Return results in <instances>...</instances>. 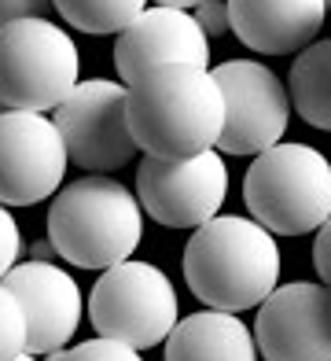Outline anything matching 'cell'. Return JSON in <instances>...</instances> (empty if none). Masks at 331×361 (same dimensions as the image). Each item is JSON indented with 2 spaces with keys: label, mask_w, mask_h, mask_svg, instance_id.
<instances>
[{
  "label": "cell",
  "mask_w": 331,
  "mask_h": 361,
  "mask_svg": "<svg viewBox=\"0 0 331 361\" xmlns=\"http://www.w3.org/2000/svg\"><path fill=\"white\" fill-rule=\"evenodd\" d=\"M243 203L273 236H306L331 218V162L320 147L280 140L254 155Z\"/></svg>",
  "instance_id": "277c9868"
},
{
  "label": "cell",
  "mask_w": 331,
  "mask_h": 361,
  "mask_svg": "<svg viewBox=\"0 0 331 361\" xmlns=\"http://www.w3.org/2000/svg\"><path fill=\"white\" fill-rule=\"evenodd\" d=\"M155 4H166V8H195V4H203V0H155Z\"/></svg>",
  "instance_id": "d4e9b609"
},
{
  "label": "cell",
  "mask_w": 331,
  "mask_h": 361,
  "mask_svg": "<svg viewBox=\"0 0 331 361\" xmlns=\"http://www.w3.org/2000/svg\"><path fill=\"white\" fill-rule=\"evenodd\" d=\"M225 96V129L218 152L261 155L284 140L291 126V92L265 63L228 59L210 71Z\"/></svg>",
  "instance_id": "ba28073f"
},
{
  "label": "cell",
  "mask_w": 331,
  "mask_h": 361,
  "mask_svg": "<svg viewBox=\"0 0 331 361\" xmlns=\"http://www.w3.org/2000/svg\"><path fill=\"white\" fill-rule=\"evenodd\" d=\"M15 361H41V357H37V354H19Z\"/></svg>",
  "instance_id": "484cf974"
},
{
  "label": "cell",
  "mask_w": 331,
  "mask_h": 361,
  "mask_svg": "<svg viewBox=\"0 0 331 361\" xmlns=\"http://www.w3.org/2000/svg\"><path fill=\"white\" fill-rule=\"evenodd\" d=\"M129 129L140 152L155 159H195L213 152L225 129V96L210 71L162 63L129 81Z\"/></svg>",
  "instance_id": "6da1fadb"
},
{
  "label": "cell",
  "mask_w": 331,
  "mask_h": 361,
  "mask_svg": "<svg viewBox=\"0 0 331 361\" xmlns=\"http://www.w3.org/2000/svg\"><path fill=\"white\" fill-rule=\"evenodd\" d=\"M26 343H30L26 310L19 295L0 281V361H15L19 354H26Z\"/></svg>",
  "instance_id": "ac0fdd59"
},
{
  "label": "cell",
  "mask_w": 331,
  "mask_h": 361,
  "mask_svg": "<svg viewBox=\"0 0 331 361\" xmlns=\"http://www.w3.org/2000/svg\"><path fill=\"white\" fill-rule=\"evenodd\" d=\"M313 266H317L320 281L331 288V218L317 228V240H313Z\"/></svg>",
  "instance_id": "603a6c76"
},
{
  "label": "cell",
  "mask_w": 331,
  "mask_h": 361,
  "mask_svg": "<svg viewBox=\"0 0 331 361\" xmlns=\"http://www.w3.org/2000/svg\"><path fill=\"white\" fill-rule=\"evenodd\" d=\"M137 200L147 218L166 228H199L221 214L228 200V166L221 152L195 159L144 155L137 170Z\"/></svg>",
  "instance_id": "9c48e42d"
},
{
  "label": "cell",
  "mask_w": 331,
  "mask_h": 361,
  "mask_svg": "<svg viewBox=\"0 0 331 361\" xmlns=\"http://www.w3.org/2000/svg\"><path fill=\"white\" fill-rule=\"evenodd\" d=\"M125 96H129L125 81L89 78L77 81L74 92L56 107V126L63 133L66 155L81 170L111 173L132 162V155L140 152L129 129Z\"/></svg>",
  "instance_id": "52a82bcc"
},
{
  "label": "cell",
  "mask_w": 331,
  "mask_h": 361,
  "mask_svg": "<svg viewBox=\"0 0 331 361\" xmlns=\"http://www.w3.org/2000/svg\"><path fill=\"white\" fill-rule=\"evenodd\" d=\"M4 284L19 295V302L26 310V354H52L63 350L74 339L81 314H85V299H81L77 281L66 269H59L56 262H19Z\"/></svg>",
  "instance_id": "4fadbf2b"
},
{
  "label": "cell",
  "mask_w": 331,
  "mask_h": 361,
  "mask_svg": "<svg viewBox=\"0 0 331 361\" xmlns=\"http://www.w3.org/2000/svg\"><path fill=\"white\" fill-rule=\"evenodd\" d=\"M162 63H192L210 71V37L185 8H144L114 41V67L125 85Z\"/></svg>",
  "instance_id": "7c38bea8"
},
{
  "label": "cell",
  "mask_w": 331,
  "mask_h": 361,
  "mask_svg": "<svg viewBox=\"0 0 331 361\" xmlns=\"http://www.w3.org/2000/svg\"><path fill=\"white\" fill-rule=\"evenodd\" d=\"M70 155L44 111H0V203L33 207L56 195Z\"/></svg>",
  "instance_id": "30bf717a"
},
{
  "label": "cell",
  "mask_w": 331,
  "mask_h": 361,
  "mask_svg": "<svg viewBox=\"0 0 331 361\" xmlns=\"http://www.w3.org/2000/svg\"><path fill=\"white\" fill-rule=\"evenodd\" d=\"M327 15V0H228L232 34L261 56H287L309 48Z\"/></svg>",
  "instance_id": "5bb4252c"
},
{
  "label": "cell",
  "mask_w": 331,
  "mask_h": 361,
  "mask_svg": "<svg viewBox=\"0 0 331 361\" xmlns=\"http://www.w3.org/2000/svg\"><path fill=\"white\" fill-rule=\"evenodd\" d=\"M89 321L96 336L151 350L180 321V299L173 281L155 262L125 258L99 273L89 295Z\"/></svg>",
  "instance_id": "8992f818"
},
{
  "label": "cell",
  "mask_w": 331,
  "mask_h": 361,
  "mask_svg": "<svg viewBox=\"0 0 331 361\" xmlns=\"http://www.w3.org/2000/svg\"><path fill=\"white\" fill-rule=\"evenodd\" d=\"M48 240L77 269H111L137 255L144 207L137 192L104 173L70 180L48 210Z\"/></svg>",
  "instance_id": "3957f363"
},
{
  "label": "cell",
  "mask_w": 331,
  "mask_h": 361,
  "mask_svg": "<svg viewBox=\"0 0 331 361\" xmlns=\"http://www.w3.org/2000/svg\"><path fill=\"white\" fill-rule=\"evenodd\" d=\"M52 0H0V26L19 23V19H48Z\"/></svg>",
  "instance_id": "7402d4cb"
},
{
  "label": "cell",
  "mask_w": 331,
  "mask_h": 361,
  "mask_svg": "<svg viewBox=\"0 0 331 361\" xmlns=\"http://www.w3.org/2000/svg\"><path fill=\"white\" fill-rule=\"evenodd\" d=\"M291 104L313 129L331 133V37L313 41L291 63Z\"/></svg>",
  "instance_id": "2e32d148"
},
{
  "label": "cell",
  "mask_w": 331,
  "mask_h": 361,
  "mask_svg": "<svg viewBox=\"0 0 331 361\" xmlns=\"http://www.w3.org/2000/svg\"><path fill=\"white\" fill-rule=\"evenodd\" d=\"M180 269L199 302L225 314H243L276 291L284 258L276 236L261 221L218 214L192 233Z\"/></svg>",
  "instance_id": "7a4b0ae2"
},
{
  "label": "cell",
  "mask_w": 331,
  "mask_h": 361,
  "mask_svg": "<svg viewBox=\"0 0 331 361\" xmlns=\"http://www.w3.org/2000/svg\"><path fill=\"white\" fill-rule=\"evenodd\" d=\"M59 361H144V357H140L137 347H129V343L107 339V336H96V339L77 343L74 350H63Z\"/></svg>",
  "instance_id": "d6986e66"
},
{
  "label": "cell",
  "mask_w": 331,
  "mask_h": 361,
  "mask_svg": "<svg viewBox=\"0 0 331 361\" xmlns=\"http://www.w3.org/2000/svg\"><path fill=\"white\" fill-rule=\"evenodd\" d=\"M254 339L265 361H331V288L313 281L276 284L258 306Z\"/></svg>",
  "instance_id": "8fae6325"
},
{
  "label": "cell",
  "mask_w": 331,
  "mask_h": 361,
  "mask_svg": "<svg viewBox=\"0 0 331 361\" xmlns=\"http://www.w3.org/2000/svg\"><path fill=\"white\" fill-rule=\"evenodd\" d=\"M56 255H59V251H56L52 240H37V243L30 247V258H33V262H52Z\"/></svg>",
  "instance_id": "cb8c5ba5"
},
{
  "label": "cell",
  "mask_w": 331,
  "mask_h": 361,
  "mask_svg": "<svg viewBox=\"0 0 331 361\" xmlns=\"http://www.w3.org/2000/svg\"><path fill=\"white\" fill-rule=\"evenodd\" d=\"M56 11L81 34L107 37L122 30L147 8V0H52Z\"/></svg>",
  "instance_id": "e0dca14e"
},
{
  "label": "cell",
  "mask_w": 331,
  "mask_h": 361,
  "mask_svg": "<svg viewBox=\"0 0 331 361\" xmlns=\"http://www.w3.org/2000/svg\"><path fill=\"white\" fill-rule=\"evenodd\" d=\"M254 328L239 314L225 310H199L173 324L166 336V361H258Z\"/></svg>",
  "instance_id": "9a60e30c"
},
{
  "label": "cell",
  "mask_w": 331,
  "mask_h": 361,
  "mask_svg": "<svg viewBox=\"0 0 331 361\" xmlns=\"http://www.w3.org/2000/svg\"><path fill=\"white\" fill-rule=\"evenodd\" d=\"M327 4H331V0H327Z\"/></svg>",
  "instance_id": "83f0119b"
},
{
  "label": "cell",
  "mask_w": 331,
  "mask_h": 361,
  "mask_svg": "<svg viewBox=\"0 0 331 361\" xmlns=\"http://www.w3.org/2000/svg\"><path fill=\"white\" fill-rule=\"evenodd\" d=\"M23 258V233H19V221H15V214L0 203V281L19 266Z\"/></svg>",
  "instance_id": "ffe728a7"
},
{
  "label": "cell",
  "mask_w": 331,
  "mask_h": 361,
  "mask_svg": "<svg viewBox=\"0 0 331 361\" xmlns=\"http://www.w3.org/2000/svg\"><path fill=\"white\" fill-rule=\"evenodd\" d=\"M0 111H8V107H4V104H0Z\"/></svg>",
  "instance_id": "4316f807"
},
{
  "label": "cell",
  "mask_w": 331,
  "mask_h": 361,
  "mask_svg": "<svg viewBox=\"0 0 331 361\" xmlns=\"http://www.w3.org/2000/svg\"><path fill=\"white\" fill-rule=\"evenodd\" d=\"M77 41L52 19L0 26V104L11 111H56L77 85Z\"/></svg>",
  "instance_id": "5b68a950"
},
{
  "label": "cell",
  "mask_w": 331,
  "mask_h": 361,
  "mask_svg": "<svg viewBox=\"0 0 331 361\" xmlns=\"http://www.w3.org/2000/svg\"><path fill=\"white\" fill-rule=\"evenodd\" d=\"M195 23L203 26L206 37H225L232 34V19H228V0H203L195 4Z\"/></svg>",
  "instance_id": "44dd1931"
}]
</instances>
